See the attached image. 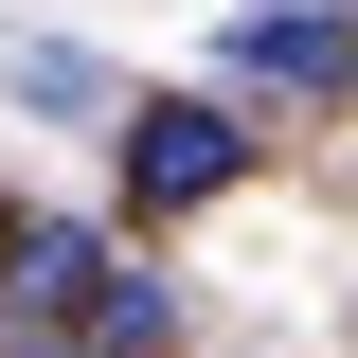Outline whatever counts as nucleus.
<instances>
[{"instance_id": "nucleus-1", "label": "nucleus", "mask_w": 358, "mask_h": 358, "mask_svg": "<svg viewBox=\"0 0 358 358\" xmlns=\"http://www.w3.org/2000/svg\"><path fill=\"white\" fill-rule=\"evenodd\" d=\"M108 162H126V215H215L233 179H251V108H215V90H126Z\"/></svg>"}, {"instance_id": "nucleus-2", "label": "nucleus", "mask_w": 358, "mask_h": 358, "mask_svg": "<svg viewBox=\"0 0 358 358\" xmlns=\"http://www.w3.org/2000/svg\"><path fill=\"white\" fill-rule=\"evenodd\" d=\"M108 268H126V233H90V215H0V358H72V322L108 305Z\"/></svg>"}, {"instance_id": "nucleus-3", "label": "nucleus", "mask_w": 358, "mask_h": 358, "mask_svg": "<svg viewBox=\"0 0 358 358\" xmlns=\"http://www.w3.org/2000/svg\"><path fill=\"white\" fill-rule=\"evenodd\" d=\"M215 72L233 90H287V108H341V90H358V18H341V0H233Z\"/></svg>"}, {"instance_id": "nucleus-4", "label": "nucleus", "mask_w": 358, "mask_h": 358, "mask_svg": "<svg viewBox=\"0 0 358 358\" xmlns=\"http://www.w3.org/2000/svg\"><path fill=\"white\" fill-rule=\"evenodd\" d=\"M0 72L36 90L54 126H126V72H108V54H72V36H0Z\"/></svg>"}]
</instances>
